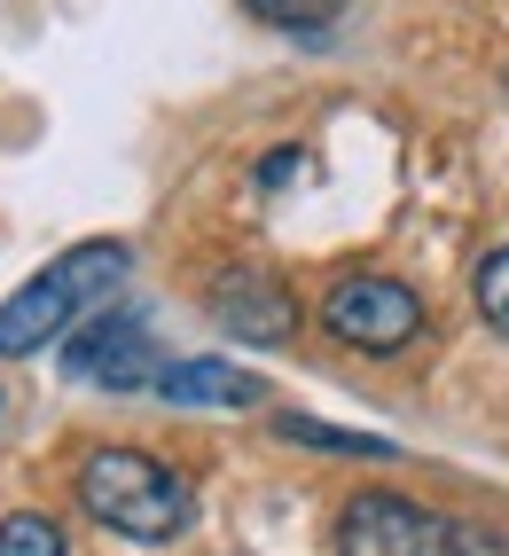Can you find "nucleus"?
Segmentation results:
<instances>
[{"label": "nucleus", "mask_w": 509, "mask_h": 556, "mask_svg": "<svg viewBox=\"0 0 509 556\" xmlns=\"http://www.w3.org/2000/svg\"><path fill=\"white\" fill-rule=\"evenodd\" d=\"M330 338H345L353 353H399L423 338V299L399 275H345L330 299H321Z\"/></svg>", "instance_id": "3"}, {"label": "nucleus", "mask_w": 509, "mask_h": 556, "mask_svg": "<svg viewBox=\"0 0 509 556\" xmlns=\"http://www.w3.org/2000/svg\"><path fill=\"white\" fill-rule=\"evenodd\" d=\"M440 533H447V526H440L423 502L384 494V486L353 494V502L338 509V556H440Z\"/></svg>", "instance_id": "4"}, {"label": "nucleus", "mask_w": 509, "mask_h": 556, "mask_svg": "<svg viewBox=\"0 0 509 556\" xmlns=\"http://www.w3.org/2000/svg\"><path fill=\"white\" fill-rule=\"evenodd\" d=\"M157 400L173 407H259L267 384L236 361H165L157 368Z\"/></svg>", "instance_id": "7"}, {"label": "nucleus", "mask_w": 509, "mask_h": 556, "mask_svg": "<svg viewBox=\"0 0 509 556\" xmlns=\"http://www.w3.org/2000/svg\"><path fill=\"white\" fill-rule=\"evenodd\" d=\"M126 267H133V251L126 243H71L48 275H31L9 306H0V361H31L40 345H55L71 321H79V306H94V299H111V290L126 282Z\"/></svg>", "instance_id": "2"}, {"label": "nucleus", "mask_w": 509, "mask_h": 556, "mask_svg": "<svg viewBox=\"0 0 509 556\" xmlns=\"http://www.w3.org/2000/svg\"><path fill=\"white\" fill-rule=\"evenodd\" d=\"M79 509L126 541H173L196 517V486L141 447H94L79 463Z\"/></svg>", "instance_id": "1"}, {"label": "nucleus", "mask_w": 509, "mask_h": 556, "mask_svg": "<svg viewBox=\"0 0 509 556\" xmlns=\"http://www.w3.org/2000/svg\"><path fill=\"white\" fill-rule=\"evenodd\" d=\"M0 416H9V400H0Z\"/></svg>", "instance_id": "14"}, {"label": "nucleus", "mask_w": 509, "mask_h": 556, "mask_svg": "<svg viewBox=\"0 0 509 556\" xmlns=\"http://www.w3.org/2000/svg\"><path fill=\"white\" fill-rule=\"evenodd\" d=\"M290 173H306V157H298V150H282V157H267V165H259L267 189H275V180H290Z\"/></svg>", "instance_id": "13"}, {"label": "nucleus", "mask_w": 509, "mask_h": 556, "mask_svg": "<svg viewBox=\"0 0 509 556\" xmlns=\"http://www.w3.org/2000/svg\"><path fill=\"white\" fill-rule=\"evenodd\" d=\"M259 24H282V31H321L345 16V0H243Z\"/></svg>", "instance_id": "10"}, {"label": "nucleus", "mask_w": 509, "mask_h": 556, "mask_svg": "<svg viewBox=\"0 0 509 556\" xmlns=\"http://www.w3.org/2000/svg\"><path fill=\"white\" fill-rule=\"evenodd\" d=\"M63 368L79 384H102V392H141V384H157V338H150V321H133V314H102L87 321L79 338L63 345Z\"/></svg>", "instance_id": "5"}, {"label": "nucleus", "mask_w": 509, "mask_h": 556, "mask_svg": "<svg viewBox=\"0 0 509 556\" xmlns=\"http://www.w3.org/2000/svg\"><path fill=\"white\" fill-rule=\"evenodd\" d=\"M479 314H486V321L501 329V338H509V243L479 258Z\"/></svg>", "instance_id": "11"}, {"label": "nucleus", "mask_w": 509, "mask_h": 556, "mask_svg": "<svg viewBox=\"0 0 509 556\" xmlns=\"http://www.w3.org/2000/svg\"><path fill=\"white\" fill-rule=\"evenodd\" d=\"M212 321L220 329H236V338H251V345H282L290 329H298V306H290V290L275 282V275H228L220 290H212Z\"/></svg>", "instance_id": "6"}, {"label": "nucleus", "mask_w": 509, "mask_h": 556, "mask_svg": "<svg viewBox=\"0 0 509 556\" xmlns=\"http://www.w3.org/2000/svg\"><path fill=\"white\" fill-rule=\"evenodd\" d=\"M440 556H509V541L486 533V526H447L440 533Z\"/></svg>", "instance_id": "12"}, {"label": "nucleus", "mask_w": 509, "mask_h": 556, "mask_svg": "<svg viewBox=\"0 0 509 556\" xmlns=\"http://www.w3.org/2000/svg\"><path fill=\"white\" fill-rule=\"evenodd\" d=\"M275 431L282 439H298V447H330V455H392V439H377V431H338V424H314V416H275Z\"/></svg>", "instance_id": "8"}, {"label": "nucleus", "mask_w": 509, "mask_h": 556, "mask_svg": "<svg viewBox=\"0 0 509 556\" xmlns=\"http://www.w3.org/2000/svg\"><path fill=\"white\" fill-rule=\"evenodd\" d=\"M0 556H63V526L40 509H16L0 517Z\"/></svg>", "instance_id": "9"}]
</instances>
